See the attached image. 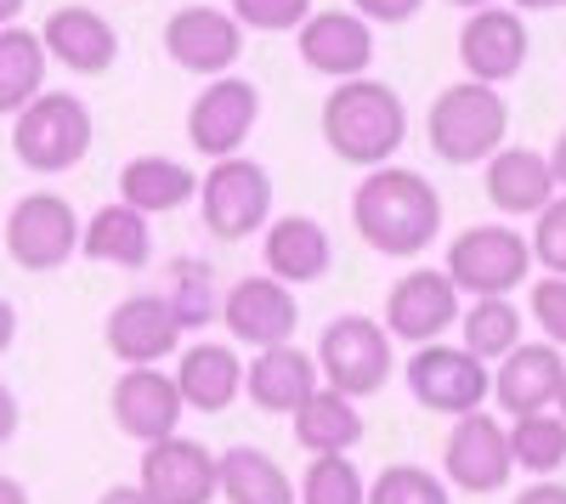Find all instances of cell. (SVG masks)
Returning <instances> with one entry per match:
<instances>
[{
    "mask_svg": "<svg viewBox=\"0 0 566 504\" xmlns=\"http://www.w3.org/2000/svg\"><path fill=\"white\" fill-rule=\"evenodd\" d=\"M317 363H323L328 391H340L352 402L374 397L397 369L391 335L374 324V317H335V324L323 329V340H317Z\"/></svg>",
    "mask_w": 566,
    "mask_h": 504,
    "instance_id": "obj_5",
    "label": "cell"
},
{
    "mask_svg": "<svg viewBox=\"0 0 566 504\" xmlns=\"http://www.w3.org/2000/svg\"><path fill=\"white\" fill-rule=\"evenodd\" d=\"M424 0H357V18L363 23H408Z\"/></svg>",
    "mask_w": 566,
    "mask_h": 504,
    "instance_id": "obj_39",
    "label": "cell"
},
{
    "mask_svg": "<svg viewBox=\"0 0 566 504\" xmlns=\"http://www.w3.org/2000/svg\"><path fill=\"white\" fill-rule=\"evenodd\" d=\"M488 199H493L504 216H538V210L555 199L549 159L533 154V148H499V154L488 159Z\"/></svg>",
    "mask_w": 566,
    "mask_h": 504,
    "instance_id": "obj_25",
    "label": "cell"
},
{
    "mask_svg": "<svg viewBox=\"0 0 566 504\" xmlns=\"http://www.w3.org/2000/svg\"><path fill=\"white\" fill-rule=\"evenodd\" d=\"M504 125H510V108L499 97V85L464 80V85H448L431 103V148L448 165H482L499 154Z\"/></svg>",
    "mask_w": 566,
    "mask_h": 504,
    "instance_id": "obj_3",
    "label": "cell"
},
{
    "mask_svg": "<svg viewBox=\"0 0 566 504\" xmlns=\"http://www.w3.org/2000/svg\"><path fill=\"white\" fill-rule=\"evenodd\" d=\"M0 504H29V487L12 482V476H0Z\"/></svg>",
    "mask_w": 566,
    "mask_h": 504,
    "instance_id": "obj_45",
    "label": "cell"
},
{
    "mask_svg": "<svg viewBox=\"0 0 566 504\" xmlns=\"http://www.w3.org/2000/svg\"><path fill=\"white\" fill-rule=\"evenodd\" d=\"M408 136L402 97L380 80H340L323 103V143L346 165H386Z\"/></svg>",
    "mask_w": 566,
    "mask_h": 504,
    "instance_id": "obj_2",
    "label": "cell"
},
{
    "mask_svg": "<svg viewBox=\"0 0 566 504\" xmlns=\"http://www.w3.org/2000/svg\"><path fill=\"white\" fill-rule=\"evenodd\" d=\"M549 176H555V188H566V130H560V143L549 154Z\"/></svg>",
    "mask_w": 566,
    "mask_h": 504,
    "instance_id": "obj_44",
    "label": "cell"
},
{
    "mask_svg": "<svg viewBox=\"0 0 566 504\" xmlns=\"http://www.w3.org/2000/svg\"><path fill=\"white\" fill-rule=\"evenodd\" d=\"M176 329H205L210 317H221V295L205 261H176L170 266V295H165Z\"/></svg>",
    "mask_w": 566,
    "mask_h": 504,
    "instance_id": "obj_33",
    "label": "cell"
},
{
    "mask_svg": "<svg viewBox=\"0 0 566 504\" xmlns=\"http://www.w3.org/2000/svg\"><path fill=\"white\" fill-rule=\"evenodd\" d=\"M352 221H357L363 244H374L380 255H419L442 233V199L419 170L380 165L357 181Z\"/></svg>",
    "mask_w": 566,
    "mask_h": 504,
    "instance_id": "obj_1",
    "label": "cell"
},
{
    "mask_svg": "<svg viewBox=\"0 0 566 504\" xmlns=\"http://www.w3.org/2000/svg\"><path fill=\"white\" fill-rule=\"evenodd\" d=\"M255 119H261V91L250 80H216V85H205V97L193 103V114H187V136H193L199 154L232 159L250 143Z\"/></svg>",
    "mask_w": 566,
    "mask_h": 504,
    "instance_id": "obj_12",
    "label": "cell"
},
{
    "mask_svg": "<svg viewBox=\"0 0 566 504\" xmlns=\"http://www.w3.org/2000/svg\"><path fill=\"white\" fill-rule=\"evenodd\" d=\"M18 12H23V0H0V29H7Z\"/></svg>",
    "mask_w": 566,
    "mask_h": 504,
    "instance_id": "obj_47",
    "label": "cell"
},
{
    "mask_svg": "<svg viewBox=\"0 0 566 504\" xmlns=\"http://www.w3.org/2000/svg\"><path fill=\"white\" fill-rule=\"evenodd\" d=\"M165 52L170 63H181L187 74H227L244 52V29L232 23V12L216 7H181L165 23Z\"/></svg>",
    "mask_w": 566,
    "mask_h": 504,
    "instance_id": "obj_16",
    "label": "cell"
},
{
    "mask_svg": "<svg viewBox=\"0 0 566 504\" xmlns=\"http://www.w3.org/2000/svg\"><path fill=\"white\" fill-rule=\"evenodd\" d=\"M12 148L29 170L52 176V170H74L91 148V114L74 91H40L34 103L18 108L12 125Z\"/></svg>",
    "mask_w": 566,
    "mask_h": 504,
    "instance_id": "obj_4",
    "label": "cell"
},
{
    "mask_svg": "<svg viewBox=\"0 0 566 504\" xmlns=\"http://www.w3.org/2000/svg\"><path fill=\"white\" fill-rule=\"evenodd\" d=\"M295 40H301V63L328 80H357L374 63V29L357 12H317L295 29Z\"/></svg>",
    "mask_w": 566,
    "mask_h": 504,
    "instance_id": "obj_18",
    "label": "cell"
},
{
    "mask_svg": "<svg viewBox=\"0 0 566 504\" xmlns=\"http://www.w3.org/2000/svg\"><path fill=\"white\" fill-rule=\"evenodd\" d=\"M80 250L108 266H148V255H154L148 216H136L130 204H108L91 216V227H80Z\"/></svg>",
    "mask_w": 566,
    "mask_h": 504,
    "instance_id": "obj_29",
    "label": "cell"
},
{
    "mask_svg": "<svg viewBox=\"0 0 566 504\" xmlns=\"http://www.w3.org/2000/svg\"><path fill=\"white\" fill-rule=\"evenodd\" d=\"M328 261H335V244H328V233L312 216L272 221V233H266V279H277V284H317L328 272Z\"/></svg>",
    "mask_w": 566,
    "mask_h": 504,
    "instance_id": "obj_24",
    "label": "cell"
},
{
    "mask_svg": "<svg viewBox=\"0 0 566 504\" xmlns=\"http://www.w3.org/2000/svg\"><path fill=\"white\" fill-rule=\"evenodd\" d=\"M306 18H312V0H232V23H239V29H261V34L301 29Z\"/></svg>",
    "mask_w": 566,
    "mask_h": 504,
    "instance_id": "obj_36",
    "label": "cell"
},
{
    "mask_svg": "<svg viewBox=\"0 0 566 504\" xmlns=\"http://www.w3.org/2000/svg\"><path fill=\"white\" fill-rule=\"evenodd\" d=\"M40 45H45V57H57L74 74H108L114 57H119V34L108 29V18H97L91 7L52 12L45 29H40Z\"/></svg>",
    "mask_w": 566,
    "mask_h": 504,
    "instance_id": "obj_21",
    "label": "cell"
},
{
    "mask_svg": "<svg viewBox=\"0 0 566 504\" xmlns=\"http://www.w3.org/2000/svg\"><path fill=\"white\" fill-rule=\"evenodd\" d=\"M80 250V216L57 193H29L7 216V255L23 272H57Z\"/></svg>",
    "mask_w": 566,
    "mask_h": 504,
    "instance_id": "obj_9",
    "label": "cell"
},
{
    "mask_svg": "<svg viewBox=\"0 0 566 504\" xmlns=\"http://www.w3.org/2000/svg\"><path fill=\"white\" fill-rule=\"evenodd\" d=\"M504 437H510V465L515 471L549 476V471L566 465V420L555 414V408H544V414H522Z\"/></svg>",
    "mask_w": 566,
    "mask_h": 504,
    "instance_id": "obj_31",
    "label": "cell"
},
{
    "mask_svg": "<svg viewBox=\"0 0 566 504\" xmlns=\"http://www.w3.org/2000/svg\"><path fill=\"white\" fill-rule=\"evenodd\" d=\"M12 340H18V312H12V301H0V357H7Z\"/></svg>",
    "mask_w": 566,
    "mask_h": 504,
    "instance_id": "obj_43",
    "label": "cell"
},
{
    "mask_svg": "<svg viewBox=\"0 0 566 504\" xmlns=\"http://www.w3.org/2000/svg\"><path fill=\"white\" fill-rule=\"evenodd\" d=\"M533 317L549 346H566V279H544L533 290Z\"/></svg>",
    "mask_w": 566,
    "mask_h": 504,
    "instance_id": "obj_38",
    "label": "cell"
},
{
    "mask_svg": "<svg viewBox=\"0 0 566 504\" xmlns=\"http://www.w3.org/2000/svg\"><path fill=\"white\" fill-rule=\"evenodd\" d=\"M199 199H205V227H210V233L227 239V244H239V239L261 233L266 216H272V176L255 159L232 154V159H221L205 176Z\"/></svg>",
    "mask_w": 566,
    "mask_h": 504,
    "instance_id": "obj_7",
    "label": "cell"
},
{
    "mask_svg": "<svg viewBox=\"0 0 566 504\" xmlns=\"http://www.w3.org/2000/svg\"><path fill=\"white\" fill-rule=\"evenodd\" d=\"M522 346V312H515L504 295H482L476 306L464 312V351L482 357V363H499Z\"/></svg>",
    "mask_w": 566,
    "mask_h": 504,
    "instance_id": "obj_32",
    "label": "cell"
},
{
    "mask_svg": "<svg viewBox=\"0 0 566 504\" xmlns=\"http://www.w3.org/2000/svg\"><path fill=\"white\" fill-rule=\"evenodd\" d=\"M515 7H522V12H560L566 0H515Z\"/></svg>",
    "mask_w": 566,
    "mask_h": 504,
    "instance_id": "obj_46",
    "label": "cell"
},
{
    "mask_svg": "<svg viewBox=\"0 0 566 504\" xmlns=\"http://www.w3.org/2000/svg\"><path fill=\"white\" fill-rule=\"evenodd\" d=\"M244 391L261 414H295V408L317 391V363L301 346H266L244 369Z\"/></svg>",
    "mask_w": 566,
    "mask_h": 504,
    "instance_id": "obj_23",
    "label": "cell"
},
{
    "mask_svg": "<svg viewBox=\"0 0 566 504\" xmlns=\"http://www.w3.org/2000/svg\"><path fill=\"white\" fill-rule=\"evenodd\" d=\"M193 170L165 159V154H142L119 170V204H130L136 216H159V210H176L193 199Z\"/></svg>",
    "mask_w": 566,
    "mask_h": 504,
    "instance_id": "obj_27",
    "label": "cell"
},
{
    "mask_svg": "<svg viewBox=\"0 0 566 504\" xmlns=\"http://www.w3.org/2000/svg\"><path fill=\"white\" fill-rule=\"evenodd\" d=\"M560 380H566L560 346H515L510 357H499V380L488 386V397H499V408L510 420H522V414H544V408H555Z\"/></svg>",
    "mask_w": 566,
    "mask_h": 504,
    "instance_id": "obj_19",
    "label": "cell"
},
{
    "mask_svg": "<svg viewBox=\"0 0 566 504\" xmlns=\"http://www.w3.org/2000/svg\"><path fill=\"white\" fill-rule=\"evenodd\" d=\"M108 351L125 363V369H159V363L176 351L181 329L165 306V295H130L108 312Z\"/></svg>",
    "mask_w": 566,
    "mask_h": 504,
    "instance_id": "obj_17",
    "label": "cell"
},
{
    "mask_svg": "<svg viewBox=\"0 0 566 504\" xmlns=\"http://www.w3.org/2000/svg\"><path fill=\"white\" fill-rule=\"evenodd\" d=\"M216 493H227V504H295V482L261 448L216 453Z\"/></svg>",
    "mask_w": 566,
    "mask_h": 504,
    "instance_id": "obj_26",
    "label": "cell"
},
{
    "mask_svg": "<svg viewBox=\"0 0 566 504\" xmlns=\"http://www.w3.org/2000/svg\"><path fill=\"white\" fill-rule=\"evenodd\" d=\"M295 442L306 453H352L363 442V414H357V402L340 397V391H312L301 408H295Z\"/></svg>",
    "mask_w": 566,
    "mask_h": 504,
    "instance_id": "obj_28",
    "label": "cell"
},
{
    "mask_svg": "<svg viewBox=\"0 0 566 504\" xmlns=\"http://www.w3.org/2000/svg\"><path fill=\"white\" fill-rule=\"evenodd\" d=\"M459 63L476 85H504L522 74L527 63V23L522 12H504V7H482L470 12V23L459 29Z\"/></svg>",
    "mask_w": 566,
    "mask_h": 504,
    "instance_id": "obj_14",
    "label": "cell"
},
{
    "mask_svg": "<svg viewBox=\"0 0 566 504\" xmlns=\"http://www.w3.org/2000/svg\"><path fill=\"white\" fill-rule=\"evenodd\" d=\"M515 504H566V487L560 482H538L527 493H515Z\"/></svg>",
    "mask_w": 566,
    "mask_h": 504,
    "instance_id": "obj_41",
    "label": "cell"
},
{
    "mask_svg": "<svg viewBox=\"0 0 566 504\" xmlns=\"http://www.w3.org/2000/svg\"><path fill=\"white\" fill-rule=\"evenodd\" d=\"M301 504H363V476L346 453H312L301 476Z\"/></svg>",
    "mask_w": 566,
    "mask_h": 504,
    "instance_id": "obj_34",
    "label": "cell"
},
{
    "mask_svg": "<svg viewBox=\"0 0 566 504\" xmlns=\"http://www.w3.org/2000/svg\"><path fill=\"white\" fill-rule=\"evenodd\" d=\"M453 317H459V290L448 284V272L431 266H413L386 295V335L408 346H431Z\"/></svg>",
    "mask_w": 566,
    "mask_h": 504,
    "instance_id": "obj_11",
    "label": "cell"
},
{
    "mask_svg": "<svg viewBox=\"0 0 566 504\" xmlns=\"http://www.w3.org/2000/svg\"><path fill=\"white\" fill-rule=\"evenodd\" d=\"M181 408H199V414H221V408L239 402L244 391V363L232 346H187L181 369L170 375Z\"/></svg>",
    "mask_w": 566,
    "mask_h": 504,
    "instance_id": "obj_22",
    "label": "cell"
},
{
    "mask_svg": "<svg viewBox=\"0 0 566 504\" xmlns=\"http://www.w3.org/2000/svg\"><path fill=\"white\" fill-rule=\"evenodd\" d=\"M488 386H493L488 363L470 357L464 346H424V351H413V363H408V391H413V402L431 408V414H448V420L476 414V408L488 402Z\"/></svg>",
    "mask_w": 566,
    "mask_h": 504,
    "instance_id": "obj_8",
    "label": "cell"
},
{
    "mask_svg": "<svg viewBox=\"0 0 566 504\" xmlns=\"http://www.w3.org/2000/svg\"><path fill=\"white\" fill-rule=\"evenodd\" d=\"M533 266V250L522 233H510V227H470L448 244V284L464 290V295H510L515 284L527 279Z\"/></svg>",
    "mask_w": 566,
    "mask_h": 504,
    "instance_id": "obj_6",
    "label": "cell"
},
{
    "mask_svg": "<svg viewBox=\"0 0 566 504\" xmlns=\"http://www.w3.org/2000/svg\"><path fill=\"white\" fill-rule=\"evenodd\" d=\"M442 465H448V482L459 493H499L510 482V437L493 414H459L448 448H442Z\"/></svg>",
    "mask_w": 566,
    "mask_h": 504,
    "instance_id": "obj_13",
    "label": "cell"
},
{
    "mask_svg": "<svg viewBox=\"0 0 566 504\" xmlns=\"http://www.w3.org/2000/svg\"><path fill=\"white\" fill-rule=\"evenodd\" d=\"M448 7H470V12H482V7H493V0H448Z\"/></svg>",
    "mask_w": 566,
    "mask_h": 504,
    "instance_id": "obj_48",
    "label": "cell"
},
{
    "mask_svg": "<svg viewBox=\"0 0 566 504\" xmlns=\"http://www.w3.org/2000/svg\"><path fill=\"white\" fill-rule=\"evenodd\" d=\"M221 317H227V329L232 340H244V346H290L295 324H301V306L290 295V284H277V279H239L227 295H221Z\"/></svg>",
    "mask_w": 566,
    "mask_h": 504,
    "instance_id": "obj_15",
    "label": "cell"
},
{
    "mask_svg": "<svg viewBox=\"0 0 566 504\" xmlns=\"http://www.w3.org/2000/svg\"><path fill=\"white\" fill-rule=\"evenodd\" d=\"M45 85V45L34 29H0V114H18Z\"/></svg>",
    "mask_w": 566,
    "mask_h": 504,
    "instance_id": "obj_30",
    "label": "cell"
},
{
    "mask_svg": "<svg viewBox=\"0 0 566 504\" xmlns=\"http://www.w3.org/2000/svg\"><path fill=\"white\" fill-rule=\"evenodd\" d=\"M363 504H448V482H437L419 465H386L363 493Z\"/></svg>",
    "mask_w": 566,
    "mask_h": 504,
    "instance_id": "obj_35",
    "label": "cell"
},
{
    "mask_svg": "<svg viewBox=\"0 0 566 504\" xmlns=\"http://www.w3.org/2000/svg\"><path fill=\"white\" fill-rule=\"evenodd\" d=\"M114 420L130 442H159V437H176V420H181V397H176V380L159 375V369H125L119 386H114Z\"/></svg>",
    "mask_w": 566,
    "mask_h": 504,
    "instance_id": "obj_20",
    "label": "cell"
},
{
    "mask_svg": "<svg viewBox=\"0 0 566 504\" xmlns=\"http://www.w3.org/2000/svg\"><path fill=\"white\" fill-rule=\"evenodd\" d=\"M97 504H154V498H148V493H142L136 482H125V487H108V493H103Z\"/></svg>",
    "mask_w": 566,
    "mask_h": 504,
    "instance_id": "obj_42",
    "label": "cell"
},
{
    "mask_svg": "<svg viewBox=\"0 0 566 504\" xmlns=\"http://www.w3.org/2000/svg\"><path fill=\"white\" fill-rule=\"evenodd\" d=\"M555 408H560V420H566V380H560V397H555Z\"/></svg>",
    "mask_w": 566,
    "mask_h": 504,
    "instance_id": "obj_49",
    "label": "cell"
},
{
    "mask_svg": "<svg viewBox=\"0 0 566 504\" xmlns=\"http://www.w3.org/2000/svg\"><path fill=\"white\" fill-rule=\"evenodd\" d=\"M142 493L154 504H210L216 498V453L187 437H159L142 453Z\"/></svg>",
    "mask_w": 566,
    "mask_h": 504,
    "instance_id": "obj_10",
    "label": "cell"
},
{
    "mask_svg": "<svg viewBox=\"0 0 566 504\" xmlns=\"http://www.w3.org/2000/svg\"><path fill=\"white\" fill-rule=\"evenodd\" d=\"M533 261H544L555 279H566V199H549L538 210V227H533Z\"/></svg>",
    "mask_w": 566,
    "mask_h": 504,
    "instance_id": "obj_37",
    "label": "cell"
},
{
    "mask_svg": "<svg viewBox=\"0 0 566 504\" xmlns=\"http://www.w3.org/2000/svg\"><path fill=\"white\" fill-rule=\"evenodd\" d=\"M18 420H23V408H18L12 386H0V448H7V442L18 437Z\"/></svg>",
    "mask_w": 566,
    "mask_h": 504,
    "instance_id": "obj_40",
    "label": "cell"
}]
</instances>
